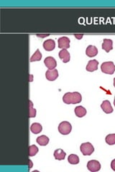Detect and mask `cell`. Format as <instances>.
Instances as JSON below:
<instances>
[{"mask_svg":"<svg viewBox=\"0 0 115 172\" xmlns=\"http://www.w3.org/2000/svg\"><path fill=\"white\" fill-rule=\"evenodd\" d=\"M55 43L52 39H47L43 43V48L46 51H52L55 49Z\"/></svg>","mask_w":115,"mask_h":172,"instance_id":"cell-10","label":"cell"},{"mask_svg":"<svg viewBox=\"0 0 115 172\" xmlns=\"http://www.w3.org/2000/svg\"><path fill=\"white\" fill-rule=\"evenodd\" d=\"M42 59V54L40 52L39 49H37L36 52L32 55V56L30 58V62H35V61H40Z\"/></svg>","mask_w":115,"mask_h":172,"instance_id":"cell-19","label":"cell"},{"mask_svg":"<svg viewBox=\"0 0 115 172\" xmlns=\"http://www.w3.org/2000/svg\"><path fill=\"white\" fill-rule=\"evenodd\" d=\"M58 48L63 49H66L70 48V39L67 37H61L58 39Z\"/></svg>","mask_w":115,"mask_h":172,"instance_id":"cell-8","label":"cell"},{"mask_svg":"<svg viewBox=\"0 0 115 172\" xmlns=\"http://www.w3.org/2000/svg\"><path fill=\"white\" fill-rule=\"evenodd\" d=\"M37 37H41V38H45V37L49 36V34H44V35H40V34H37Z\"/></svg>","mask_w":115,"mask_h":172,"instance_id":"cell-26","label":"cell"},{"mask_svg":"<svg viewBox=\"0 0 115 172\" xmlns=\"http://www.w3.org/2000/svg\"><path fill=\"white\" fill-rule=\"evenodd\" d=\"M32 102L30 101V118H35L36 116V109H35L33 107H32Z\"/></svg>","mask_w":115,"mask_h":172,"instance_id":"cell-23","label":"cell"},{"mask_svg":"<svg viewBox=\"0 0 115 172\" xmlns=\"http://www.w3.org/2000/svg\"><path fill=\"white\" fill-rule=\"evenodd\" d=\"M36 141L39 145L44 146L48 145V143H49V138L48 136H45V135H42V136L37 137Z\"/></svg>","mask_w":115,"mask_h":172,"instance_id":"cell-18","label":"cell"},{"mask_svg":"<svg viewBox=\"0 0 115 172\" xmlns=\"http://www.w3.org/2000/svg\"><path fill=\"white\" fill-rule=\"evenodd\" d=\"M80 150L84 156H90L94 152V148L92 144L89 142L82 143L80 146Z\"/></svg>","mask_w":115,"mask_h":172,"instance_id":"cell-3","label":"cell"},{"mask_svg":"<svg viewBox=\"0 0 115 172\" xmlns=\"http://www.w3.org/2000/svg\"><path fill=\"white\" fill-rule=\"evenodd\" d=\"M42 130H43V127L39 123H34L30 126V131L35 134H39L40 132L42 131Z\"/></svg>","mask_w":115,"mask_h":172,"instance_id":"cell-17","label":"cell"},{"mask_svg":"<svg viewBox=\"0 0 115 172\" xmlns=\"http://www.w3.org/2000/svg\"><path fill=\"white\" fill-rule=\"evenodd\" d=\"M101 108L104 111V113H107V114H109V113H112L113 112V108H112L111 103H110V102L109 101H104L102 102V105H101Z\"/></svg>","mask_w":115,"mask_h":172,"instance_id":"cell-9","label":"cell"},{"mask_svg":"<svg viewBox=\"0 0 115 172\" xmlns=\"http://www.w3.org/2000/svg\"><path fill=\"white\" fill-rule=\"evenodd\" d=\"M59 57L60 59L62 60V61L64 62V63H66V62L70 61V59H71V55H70L69 52H68L67 50L65 49H63L59 52Z\"/></svg>","mask_w":115,"mask_h":172,"instance_id":"cell-11","label":"cell"},{"mask_svg":"<svg viewBox=\"0 0 115 172\" xmlns=\"http://www.w3.org/2000/svg\"><path fill=\"white\" fill-rule=\"evenodd\" d=\"M54 157L56 160H59V161H61V160H64L65 158V152H63V150L60 149V148H58V149H56L55 152H54Z\"/></svg>","mask_w":115,"mask_h":172,"instance_id":"cell-15","label":"cell"},{"mask_svg":"<svg viewBox=\"0 0 115 172\" xmlns=\"http://www.w3.org/2000/svg\"><path fill=\"white\" fill-rule=\"evenodd\" d=\"M114 106L115 107V97H114Z\"/></svg>","mask_w":115,"mask_h":172,"instance_id":"cell-29","label":"cell"},{"mask_svg":"<svg viewBox=\"0 0 115 172\" xmlns=\"http://www.w3.org/2000/svg\"><path fill=\"white\" fill-rule=\"evenodd\" d=\"M105 141L109 145H114V144H115V134H112L107 135L106 138H105Z\"/></svg>","mask_w":115,"mask_h":172,"instance_id":"cell-21","label":"cell"},{"mask_svg":"<svg viewBox=\"0 0 115 172\" xmlns=\"http://www.w3.org/2000/svg\"><path fill=\"white\" fill-rule=\"evenodd\" d=\"M101 70H102V73L112 75L115 72V65L113 62L111 61L104 62L101 66Z\"/></svg>","mask_w":115,"mask_h":172,"instance_id":"cell-2","label":"cell"},{"mask_svg":"<svg viewBox=\"0 0 115 172\" xmlns=\"http://www.w3.org/2000/svg\"><path fill=\"white\" fill-rule=\"evenodd\" d=\"M30 82H32V75H30Z\"/></svg>","mask_w":115,"mask_h":172,"instance_id":"cell-27","label":"cell"},{"mask_svg":"<svg viewBox=\"0 0 115 172\" xmlns=\"http://www.w3.org/2000/svg\"><path fill=\"white\" fill-rule=\"evenodd\" d=\"M82 96L79 92L66 93L63 97V101L65 104H77L81 103Z\"/></svg>","mask_w":115,"mask_h":172,"instance_id":"cell-1","label":"cell"},{"mask_svg":"<svg viewBox=\"0 0 115 172\" xmlns=\"http://www.w3.org/2000/svg\"><path fill=\"white\" fill-rule=\"evenodd\" d=\"M44 64L48 69H55V67L57 66V62L55 60V58L49 56L47 57L46 59L44 60Z\"/></svg>","mask_w":115,"mask_h":172,"instance_id":"cell-6","label":"cell"},{"mask_svg":"<svg viewBox=\"0 0 115 172\" xmlns=\"http://www.w3.org/2000/svg\"><path fill=\"white\" fill-rule=\"evenodd\" d=\"M86 54L89 57H95L98 54V49L93 45H89L86 48Z\"/></svg>","mask_w":115,"mask_h":172,"instance_id":"cell-14","label":"cell"},{"mask_svg":"<svg viewBox=\"0 0 115 172\" xmlns=\"http://www.w3.org/2000/svg\"><path fill=\"white\" fill-rule=\"evenodd\" d=\"M71 124L68 121H63L58 125V131L62 135H68L71 132Z\"/></svg>","mask_w":115,"mask_h":172,"instance_id":"cell-4","label":"cell"},{"mask_svg":"<svg viewBox=\"0 0 115 172\" xmlns=\"http://www.w3.org/2000/svg\"><path fill=\"white\" fill-rule=\"evenodd\" d=\"M46 77L49 81H54L58 78V72L56 69H48L46 73Z\"/></svg>","mask_w":115,"mask_h":172,"instance_id":"cell-7","label":"cell"},{"mask_svg":"<svg viewBox=\"0 0 115 172\" xmlns=\"http://www.w3.org/2000/svg\"><path fill=\"white\" fill-rule=\"evenodd\" d=\"M75 38H76L77 39H81L83 38V34H74Z\"/></svg>","mask_w":115,"mask_h":172,"instance_id":"cell-25","label":"cell"},{"mask_svg":"<svg viewBox=\"0 0 115 172\" xmlns=\"http://www.w3.org/2000/svg\"><path fill=\"white\" fill-rule=\"evenodd\" d=\"M87 169L90 171H98L101 169V164L97 160H91L87 164Z\"/></svg>","mask_w":115,"mask_h":172,"instance_id":"cell-5","label":"cell"},{"mask_svg":"<svg viewBox=\"0 0 115 172\" xmlns=\"http://www.w3.org/2000/svg\"><path fill=\"white\" fill-rule=\"evenodd\" d=\"M102 49L107 52H109L113 49V41L110 39H104L102 43Z\"/></svg>","mask_w":115,"mask_h":172,"instance_id":"cell-12","label":"cell"},{"mask_svg":"<svg viewBox=\"0 0 115 172\" xmlns=\"http://www.w3.org/2000/svg\"><path fill=\"white\" fill-rule=\"evenodd\" d=\"M98 62L97 60H92L89 61L87 66H86V70L89 72H93L96 71L98 69Z\"/></svg>","mask_w":115,"mask_h":172,"instance_id":"cell-13","label":"cell"},{"mask_svg":"<svg viewBox=\"0 0 115 172\" xmlns=\"http://www.w3.org/2000/svg\"><path fill=\"white\" fill-rule=\"evenodd\" d=\"M38 152V148L36 145H31L29 146V156H34Z\"/></svg>","mask_w":115,"mask_h":172,"instance_id":"cell-22","label":"cell"},{"mask_svg":"<svg viewBox=\"0 0 115 172\" xmlns=\"http://www.w3.org/2000/svg\"><path fill=\"white\" fill-rule=\"evenodd\" d=\"M114 87L115 88V78H114Z\"/></svg>","mask_w":115,"mask_h":172,"instance_id":"cell-28","label":"cell"},{"mask_svg":"<svg viewBox=\"0 0 115 172\" xmlns=\"http://www.w3.org/2000/svg\"><path fill=\"white\" fill-rule=\"evenodd\" d=\"M75 114L79 118H82L86 115V110L83 106H77L74 110Z\"/></svg>","mask_w":115,"mask_h":172,"instance_id":"cell-16","label":"cell"},{"mask_svg":"<svg viewBox=\"0 0 115 172\" xmlns=\"http://www.w3.org/2000/svg\"><path fill=\"white\" fill-rule=\"evenodd\" d=\"M111 168L112 169V170L115 171V159H114L111 163Z\"/></svg>","mask_w":115,"mask_h":172,"instance_id":"cell-24","label":"cell"},{"mask_svg":"<svg viewBox=\"0 0 115 172\" xmlns=\"http://www.w3.org/2000/svg\"><path fill=\"white\" fill-rule=\"evenodd\" d=\"M68 161L71 164H78L79 163V158L76 154H71L68 158Z\"/></svg>","mask_w":115,"mask_h":172,"instance_id":"cell-20","label":"cell"}]
</instances>
